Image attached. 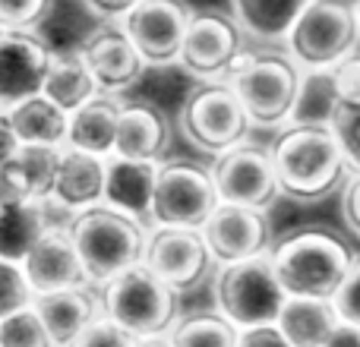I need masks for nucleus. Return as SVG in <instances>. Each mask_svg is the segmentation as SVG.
<instances>
[{
    "label": "nucleus",
    "instance_id": "nucleus-1",
    "mask_svg": "<svg viewBox=\"0 0 360 347\" xmlns=\"http://www.w3.org/2000/svg\"><path fill=\"white\" fill-rule=\"evenodd\" d=\"M269 155L281 196L291 202H323L354 174L332 126L288 124L272 139Z\"/></svg>",
    "mask_w": 360,
    "mask_h": 347
},
{
    "label": "nucleus",
    "instance_id": "nucleus-2",
    "mask_svg": "<svg viewBox=\"0 0 360 347\" xmlns=\"http://www.w3.org/2000/svg\"><path fill=\"white\" fill-rule=\"evenodd\" d=\"M285 297L332 300L354 262V249L332 228H297L269 249Z\"/></svg>",
    "mask_w": 360,
    "mask_h": 347
},
{
    "label": "nucleus",
    "instance_id": "nucleus-3",
    "mask_svg": "<svg viewBox=\"0 0 360 347\" xmlns=\"http://www.w3.org/2000/svg\"><path fill=\"white\" fill-rule=\"evenodd\" d=\"M67 234L79 253L89 284H105L114 275L139 266L146 256V237H149L139 218L111 209L105 202L73 211Z\"/></svg>",
    "mask_w": 360,
    "mask_h": 347
},
{
    "label": "nucleus",
    "instance_id": "nucleus-4",
    "mask_svg": "<svg viewBox=\"0 0 360 347\" xmlns=\"http://www.w3.org/2000/svg\"><path fill=\"white\" fill-rule=\"evenodd\" d=\"M177 291L139 262L101 284V310L133 341L165 338L177 325Z\"/></svg>",
    "mask_w": 360,
    "mask_h": 347
},
{
    "label": "nucleus",
    "instance_id": "nucleus-5",
    "mask_svg": "<svg viewBox=\"0 0 360 347\" xmlns=\"http://www.w3.org/2000/svg\"><path fill=\"white\" fill-rule=\"evenodd\" d=\"M360 19L354 0H310L288 32V57L300 70H329L357 51Z\"/></svg>",
    "mask_w": 360,
    "mask_h": 347
},
{
    "label": "nucleus",
    "instance_id": "nucleus-6",
    "mask_svg": "<svg viewBox=\"0 0 360 347\" xmlns=\"http://www.w3.org/2000/svg\"><path fill=\"white\" fill-rule=\"evenodd\" d=\"M253 126H281L291 120L300 89V67L288 54H243L228 73Z\"/></svg>",
    "mask_w": 360,
    "mask_h": 347
},
{
    "label": "nucleus",
    "instance_id": "nucleus-7",
    "mask_svg": "<svg viewBox=\"0 0 360 347\" xmlns=\"http://www.w3.org/2000/svg\"><path fill=\"white\" fill-rule=\"evenodd\" d=\"M250 117L228 82H199L180 105V133L193 149L218 158L247 143Z\"/></svg>",
    "mask_w": 360,
    "mask_h": 347
},
{
    "label": "nucleus",
    "instance_id": "nucleus-8",
    "mask_svg": "<svg viewBox=\"0 0 360 347\" xmlns=\"http://www.w3.org/2000/svg\"><path fill=\"white\" fill-rule=\"evenodd\" d=\"M285 291L275 278L272 259L256 256V259L228 262L215 272V306L228 322L237 329H253V325H269L278 319L285 306Z\"/></svg>",
    "mask_w": 360,
    "mask_h": 347
},
{
    "label": "nucleus",
    "instance_id": "nucleus-9",
    "mask_svg": "<svg viewBox=\"0 0 360 347\" xmlns=\"http://www.w3.org/2000/svg\"><path fill=\"white\" fill-rule=\"evenodd\" d=\"M221 205L212 171L196 162H162L152 183V211L158 228L202 230L212 211Z\"/></svg>",
    "mask_w": 360,
    "mask_h": 347
},
{
    "label": "nucleus",
    "instance_id": "nucleus-10",
    "mask_svg": "<svg viewBox=\"0 0 360 347\" xmlns=\"http://www.w3.org/2000/svg\"><path fill=\"white\" fill-rule=\"evenodd\" d=\"M243 54H247L243 32L237 29L234 19L215 10H202L193 13L177 63L186 76L199 82H224V76L237 67Z\"/></svg>",
    "mask_w": 360,
    "mask_h": 347
},
{
    "label": "nucleus",
    "instance_id": "nucleus-11",
    "mask_svg": "<svg viewBox=\"0 0 360 347\" xmlns=\"http://www.w3.org/2000/svg\"><path fill=\"white\" fill-rule=\"evenodd\" d=\"M212 180H215L218 199L228 205H243V209L269 211L278 202V177L272 168V155L266 145L240 143L231 152L218 155L212 162Z\"/></svg>",
    "mask_w": 360,
    "mask_h": 347
},
{
    "label": "nucleus",
    "instance_id": "nucleus-12",
    "mask_svg": "<svg viewBox=\"0 0 360 347\" xmlns=\"http://www.w3.org/2000/svg\"><path fill=\"white\" fill-rule=\"evenodd\" d=\"M143 266L149 268V272H155L158 278L177 294L196 291L218 268L202 230H190V228H155L152 230V234L146 237Z\"/></svg>",
    "mask_w": 360,
    "mask_h": 347
},
{
    "label": "nucleus",
    "instance_id": "nucleus-13",
    "mask_svg": "<svg viewBox=\"0 0 360 347\" xmlns=\"http://www.w3.org/2000/svg\"><path fill=\"white\" fill-rule=\"evenodd\" d=\"M193 13L196 10L186 0H143L120 19V25L149 67H168L177 63Z\"/></svg>",
    "mask_w": 360,
    "mask_h": 347
},
{
    "label": "nucleus",
    "instance_id": "nucleus-14",
    "mask_svg": "<svg viewBox=\"0 0 360 347\" xmlns=\"http://www.w3.org/2000/svg\"><path fill=\"white\" fill-rule=\"evenodd\" d=\"M51 57L54 51L38 32L0 29V111L41 95Z\"/></svg>",
    "mask_w": 360,
    "mask_h": 347
},
{
    "label": "nucleus",
    "instance_id": "nucleus-15",
    "mask_svg": "<svg viewBox=\"0 0 360 347\" xmlns=\"http://www.w3.org/2000/svg\"><path fill=\"white\" fill-rule=\"evenodd\" d=\"M79 54L86 60L89 73H92L98 92L114 95V92H130L139 86L149 70L136 44L117 22H101L79 41Z\"/></svg>",
    "mask_w": 360,
    "mask_h": 347
},
{
    "label": "nucleus",
    "instance_id": "nucleus-16",
    "mask_svg": "<svg viewBox=\"0 0 360 347\" xmlns=\"http://www.w3.org/2000/svg\"><path fill=\"white\" fill-rule=\"evenodd\" d=\"M202 237L212 249L215 266L266 256L275 243L272 221H269L266 211L243 209V205H228V202H221L212 211V218L202 228Z\"/></svg>",
    "mask_w": 360,
    "mask_h": 347
},
{
    "label": "nucleus",
    "instance_id": "nucleus-17",
    "mask_svg": "<svg viewBox=\"0 0 360 347\" xmlns=\"http://www.w3.org/2000/svg\"><path fill=\"white\" fill-rule=\"evenodd\" d=\"M22 272L35 294H54V291H67V287H89V275L82 268L79 253H76L67 228H54V224L29 249V256L22 259Z\"/></svg>",
    "mask_w": 360,
    "mask_h": 347
},
{
    "label": "nucleus",
    "instance_id": "nucleus-18",
    "mask_svg": "<svg viewBox=\"0 0 360 347\" xmlns=\"http://www.w3.org/2000/svg\"><path fill=\"white\" fill-rule=\"evenodd\" d=\"M171 152V124L165 111L152 101L120 105L114 158L136 164H162Z\"/></svg>",
    "mask_w": 360,
    "mask_h": 347
},
{
    "label": "nucleus",
    "instance_id": "nucleus-19",
    "mask_svg": "<svg viewBox=\"0 0 360 347\" xmlns=\"http://www.w3.org/2000/svg\"><path fill=\"white\" fill-rule=\"evenodd\" d=\"M60 155L63 149L54 145H19L16 155L0 168V209L51 199Z\"/></svg>",
    "mask_w": 360,
    "mask_h": 347
},
{
    "label": "nucleus",
    "instance_id": "nucleus-20",
    "mask_svg": "<svg viewBox=\"0 0 360 347\" xmlns=\"http://www.w3.org/2000/svg\"><path fill=\"white\" fill-rule=\"evenodd\" d=\"M101 300L92 294V287H67L54 294H35L32 310L41 316L44 329L51 332L57 347H70L89 325L98 319Z\"/></svg>",
    "mask_w": 360,
    "mask_h": 347
},
{
    "label": "nucleus",
    "instance_id": "nucleus-21",
    "mask_svg": "<svg viewBox=\"0 0 360 347\" xmlns=\"http://www.w3.org/2000/svg\"><path fill=\"white\" fill-rule=\"evenodd\" d=\"M105 180H108V158L89 155L79 149H63L60 168H57L54 192L57 205L70 211H82L105 202Z\"/></svg>",
    "mask_w": 360,
    "mask_h": 347
},
{
    "label": "nucleus",
    "instance_id": "nucleus-22",
    "mask_svg": "<svg viewBox=\"0 0 360 347\" xmlns=\"http://www.w3.org/2000/svg\"><path fill=\"white\" fill-rule=\"evenodd\" d=\"M117 120H120V105L111 95L98 92L79 111L70 114L67 149H79L98 158H111L114 139H117Z\"/></svg>",
    "mask_w": 360,
    "mask_h": 347
},
{
    "label": "nucleus",
    "instance_id": "nucleus-23",
    "mask_svg": "<svg viewBox=\"0 0 360 347\" xmlns=\"http://www.w3.org/2000/svg\"><path fill=\"white\" fill-rule=\"evenodd\" d=\"M338 322L342 319H338L335 303L313 297H288L275 319L291 347H323L338 329Z\"/></svg>",
    "mask_w": 360,
    "mask_h": 347
},
{
    "label": "nucleus",
    "instance_id": "nucleus-24",
    "mask_svg": "<svg viewBox=\"0 0 360 347\" xmlns=\"http://www.w3.org/2000/svg\"><path fill=\"white\" fill-rule=\"evenodd\" d=\"M158 164H136L124 158H108L105 180V205L120 209L133 218H149L152 211V183H155Z\"/></svg>",
    "mask_w": 360,
    "mask_h": 347
},
{
    "label": "nucleus",
    "instance_id": "nucleus-25",
    "mask_svg": "<svg viewBox=\"0 0 360 347\" xmlns=\"http://www.w3.org/2000/svg\"><path fill=\"white\" fill-rule=\"evenodd\" d=\"M6 117H10L13 133L22 145H54V149L67 145L70 114L60 111L44 95H32V98L19 101L16 107L6 111Z\"/></svg>",
    "mask_w": 360,
    "mask_h": 347
},
{
    "label": "nucleus",
    "instance_id": "nucleus-26",
    "mask_svg": "<svg viewBox=\"0 0 360 347\" xmlns=\"http://www.w3.org/2000/svg\"><path fill=\"white\" fill-rule=\"evenodd\" d=\"M307 4L310 0H231V19L243 32V38L285 41Z\"/></svg>",
    "mask_w": 360,
    "mask_h": 347
},
{
    "label": "nucleus",
    "instance_id": "nucleus-27",
    "mask_svg": "<svg viewBox=\"0 0 360 347\" xmlns=\"http://www.w3.org/2000/svg\"><path fill=\"white\" fill-rule=\"evenodd\" d=\"M41 95L51 98L67 114L79 111L86 101H92L95 95H98V86H95V79H92V73H89L86 60H82L79 48L76 51H54Z\"/></svg>",
    "mask_w": 360,
    "mask_h": 347
},
{
    "label": "nucleus",
    "instance_id": "nucleus-28",
    "mask_svg": "<svg viewBox=\"0 0 360 347\" xmlns=\"http://www.w3.org/2000/svg\"><path fill=\"white\" fill-rule=\"evenodd\" d=\"M48 228L51 218L44 202H22L0 209V259L22 266L29 249L35 247L38 237Z\"/></svg>",
    "mask_w": 360,
    "mask_h": 347
},
{
    "label": "nucleus",
    "instance_id": "nucleus-29",
    "mask_svg": "<svg viewBox=\"0 0 360 347\" xmlns=\"http://www.w3.org/2000/svg\"><path fill=\"white\" fill-rule=\"evenodd\" d=\"M338 114L335 98V82H332L329 70H300V89L297 101L288 124H310V126H332Z\"/></svg>",
    "mask_w": 360,
    "mask_h": 347
},
{
    "label": "nucleus",
    "instance_id": "nucleus-30",
    "mask_svg": "<svg viewBox=\"0 0 360 347\" xmlns=\"http://www.w3.org/2000/svg\"><path fill=\"white\" fill-rule=\"evenodd\" d=\"M168 341L171 347H237L240 329L228 322L221 313H196L177 319Z\"/></svg>",
    "mask_w": 360,
    "mask_h": 347
},
{
    "label": "nucleus",
    "instance_id": "nucleus-31",
    "mask_svg": "<svg viewBox=\"0 0 360 347\" xmlns=\"http://www.w3.org/2000/svg\"><path fill=\"white\" fill-rule=\"evenodd\" d=\"M0 347H57L51 332L44 329L41 316L35 310L13 313L10 319L0 322Z\"/></svg>",
    "mask_w": 360,
    "mask_h": 347
},
{
    "label": "nucleus",
    "instance_id": "nucleus-32",
    "mask_svg": "<svg viewBox=\"0 0 360 347\" xmlns=\"http://www.w3.org/2000/svg\"><path fill=\"white\" fill-rule=\"evenodd\" d=\"M32 300H35V291H32L22 266L0 259V322L10 319L13 313L29 310Z\"/></svg>",
    "mask_w": 360,
    "mask_h": 347
},
{
    "label": "nucleus",
    "instance_id": "nucleus-33",
    "mask_svg": "<svg viewBox=\"0 0 360 347\" xmlns=\"http://www.w3.org/2000/svg\"><path fill=\"white\" fill-rule=\"evenodd\" d=\"M54 0H0V29L35 32L48 19Z\"/></svg>",
    "mask_w": 360,
    "mask_h": 347
},
{
    "label": "nucleus",
    "instance_id": "nucleus-34",
    "mask_svg": "<svg viewBox=\"0 0 360 347\" xmlns=\"http://www.w3.org/2000/svg\"><path fill=\"white\" fill-rule=\"evenodd\" d=\"M332 82H335L338 111H354V107H360V54L357 51L332 67Z\"/></svg>",
    "mask_w": 360,
    "mask_h": 347
},
{
    "label": "nucleus",
    "instance_id": "nucleus-35",
    "mask_svg": "<svg viewBox=\"0 0 360 347\" xmlns=\"http://www.w3.org/2000/svg\"><path fill=\"white\" fill-rule=\"evenodd\" d=\"M332 303H335L338 319H342V322L357 325L360 329V256H354V262H351L348 275H345L338 294L332 297Z\"/></svg>",
    "mask_w": 360,
    "mask_h": 347
},
{
    "label": "nucleus",
    "instance_id": "nucleus-36",
    "mask_svg": "<svg viewBox=\"0 0 360 347\" xmlns=\"http://www.w3.org/2000/svg\"><path fill=\"white\" fill-rule=\"evenodd\" d=\"M332 133L342 143V152L348 158L351 171H360V107L354 111H338L332 120Z\"/></svg>",
    "mask_w": 360,
    "mask_h": 347
},
{
    "label": "nucleus",
    "instance_id": "nucleus-37",
    "mask_svg": "<svg viewBox=\"0 0 360 347\" xmlns=\"http://www.w3.org/2000/svg\"><path fill=\"white\" fill-rule=\"evenodd\" d=\"M70 347H136V341L108 319H95Z\"/></svg>",
    "mask_w": 360,
    "mask_h": 347
},
{
    "label": "nucleus",
    "instance_id": "nucleus-38",
    "mask_svg": "<svg viewBox=\"0 0 360 347\" xmlns=\"http://www.w3.org/2000/svg\"><path fill=\"white\" fill-rule=\"evenodd\" d=\"M342 221L348 224V230L360 240V171H354L348 177V183L342 186Z\"/></svg>",
    "mask_w": 360,
    "mask_h": 347
},
{
    "label": "nucleus",
    "instance_id": "nucleus-39",
    "mask_svg": "<svg viewBox=\"0 0 360 347\" xmlns=\"http://www.w3.org/2000/svg\"><path fill=\"white\" fill-rule=\"evenodd\" d=\"M237 347H291L288 338L275 322L269 325H253V329H240V341Z\"/></svg>",
    "mask_w": 360,
    "mask_h": 347
},
{
    "label": "nucleus",
    "instance_id": "nucleus-40",
    "mask_svg": "<svg viewBox=\"0 0 360 347\" xmlns=\"http://www.w3.org/2000/svg\"><path fill=\"white\" fill-rule=\"evenodd\" d=\"M82 4H86L98 19L114 22V19H124L127 13H130L133 6H139L143 0H82Z\"/></svg>",
    "mask_w": 360,
    "mask_h": 347
},
{
    "label": "nucleus",
    "instance_id": "nucleus-41",
    "mask_svg": "<svg viewBox=\"0 0 360 347\" xmlns=\"http://www.w3.org/2000/svg\"><path fill=\"white\" fill-rule=\"evenodd\" d=\"M19 145H22V143H19L16 133H13L10 117H6V111H0V168H4V164L16 155Z\"/></svg>",
    "mask_w": 360,
    "mask_h": 347
},
{
    "label": "nucleus",
    "instance_id": "nucleus-42",
    "mask_svg": "<svg viewBox=\"0 0 360 347\" xmlns=\"http://www.w3.org/2000/svg\"><path fill=\"white\" fill-rule=\"evenodd\" d=\"M323 347H360V329L348 322H338V329L332 332V338Z\"/></svg>",
    "mask_w": 360,
    "mask_h": 347
},
{
    "label": "nucleus",
    "instance_id": "nucleus-43",
    "mask_svg": "<svg viewBox=\"0 0 360 347\" xmlns=\"http://www.w3.org/2000/svg\"><path fill=\"white\" fill-rule=\"evenodd\" d=\"M136 347H171L168 335L165 338H146V341H136Z\"/></svg>",
    "mask_w": 360,
    "mask_h": 347
},
{
    "label": "nucleus",
    "instance_id": "nucleus-44",
    "mask_svg": "<svg viewBox=\"0 0 360 347\" xmlns=\"http://www.w3.org/2000/svg\"><path fill=\"white\" fill-rule=\"evenodd\" d=\"M354 4H357V19H360V0H354Z\"/></svg>",
    "mask_w": 360,
    "mask_h": 347
}]
</instances>
